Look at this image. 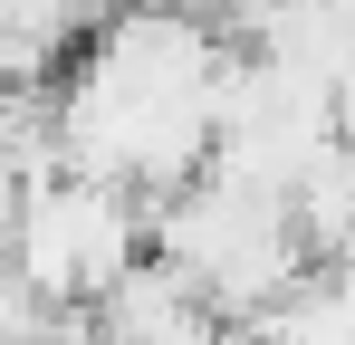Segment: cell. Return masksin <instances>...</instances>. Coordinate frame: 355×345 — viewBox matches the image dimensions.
I'll list each match as a JSON object with an SVG mask.
<instances>
[{
    "label": "cell",
    "mask_w": 355,
    "mask_h": 345,
    "mask_svg": "<svg viewBox=\"0 0 355 345\" xmlns=\"http://www.w3.org/2000/svg\"><path fill=\"white\" fill-rule=\"evenodd\" d=\"M288 230H297V249H307L317 269L355 240V144H346V134H336L307 172H297V192H288Z\"/></svg>",
    "instance_id": "6da1fadb"
}]
</instances>
